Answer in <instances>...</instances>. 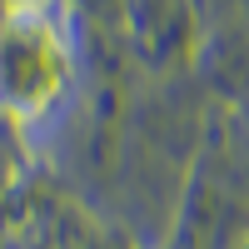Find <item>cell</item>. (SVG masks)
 Instances as JSON below:
<instances>
[{
    "label": "cell",
    "mask_w": 249,
    "mask_h": 249,
    "mask_svg": "<svg viewBox=\"0 0 249 249\" xmlns=\"http://www.w3.org/2000/svg\"><path fill=\"white\" fill-rule=\"evenodd\" d=\"M239 249H249V234H244V244H239Z\"/></svg>",
    "instance_id": "obj_2"
},
{
    "label": "cell",
    "mask_w": 249,
    "mask_h": 249,
    "mask_svg": "<svg viewBox=\"0 0 249 249\" xmlns=\"http://www.w3.org/2000/svg\"><path fill=\"white\" fill-rule=\"evenodd\" d=\"M65 80V40L50 0H15L0 20V105L30 120L55 100Z\"/></svg>",
    "instance_id": "obj_1"
}]
</instances>
